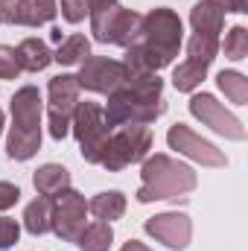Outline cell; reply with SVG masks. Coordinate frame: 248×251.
Here are the masks:
<instances>
[{
	"mask_svg": "<svg viewBox=\"0 0 248 251\" xmlns=\"http://www.w3.org/2000/svg\"><path fill=\"white\" fill-rule=\"evenodd\" d=\"M108 126H149L164 111V79L152 76H128L117 91L108 94V105L102 108Z\"/></svg>",
	"mask_w": 248,
	"mask_h": 251,
	"instance_id": "cell-1",
	"label": "cell"
},
{
	"mask_svg": "<svg viewBox=\"0 0 248 251\" xmlns=\"http://www.w3.org/2000/svg\"><path fill=\"white\" fill-rule=\"evenodd\" d=\"M140 181H143L137 190L140 204L164 201V199H184L187 193L198 187L196 170L170 155H146L140 167Z\"/></svg>",
	"mask_w": 248,
	"mask_h": 251,
	"instance_id": "cell-2",
	"label": "cell"
},
{
	"mask_svg": "<svg viewBox=\"0 0 248 251\" xmlns=\"http://www.w3.org/2000/svg\"><path fill=\"white\" fill-rule=\"evenodd\" d=\"M70 131L76 134L79 140V152L88 164H99L102 155H105V146H108V137H111V126L105 120V111L102 105L97 102H76L73 108V117H70Z\"/></svg>",
	"mask_w": 248,
	"mask_h": 251,
	"instance_id": "cell-3",
	"label": "cell"
},
{
	"mask_svg": "<svg viewBox=\"0 0 248 251\" xmlns=\"http://www.w3.org/2000/svg\"><path fill=\"white\" fill-rule=\"evenodd\" d=\"M140 41L155 50L167 64L175 62L178 50H181V41H184V24L181 18L173 12V9H152L143 15V26H140Z\"/></svg>",
	"mask_w": 248,
	"mask_h": 251,
	"instance_id": "cell-4",
	"label": "cell"
},
{
	"mask_svg": "<svg viewBox=\"0 0 248 251\" xmlns=\"http://www.w3.org/2000/svg\"><path fill=\"white\" fill-rule=\"evenodd\" d=\"M149 149H152L149 126H120L117 131H111L99 167H105L108 173H120L131 164H140L149 155Z\"/></svg>",
	"mask_w": 248,
	"mask_h": 251,
	"instance_id": "cell-5",
	"label": "cell"
},
{
	"mask_svg": "<svg viewBox=\"0 0 248 251\" xmlns=\"http://www.w3.org/2000/svg\"><path fill=\"white\" fill-rule=\"evenodd\" d=\"M140 26H143V15H137L134 9H123L120 3L91 15V32L99 44L131 47L134 41H140Z\"/></svg>",
	"mask_w": 248,
	"mask_h": 251,
	"instance_id": "cell-6",
	"label": "cell"
},
{
	"mask_svg": "<svg viewBox=\"0 0 248 251\" xmlns=\"http://www.w3.org/2000/svg\"><path fill=\"white\" fill-rule=\"evenodd\" d=\"M79 91L82 88H79L76 76H70V73L53 76L47 85V126L56 140H64L70 131V117L79 102Z\"/></svg>",
	"mask_w": 248,
	"mask_h": 251,
	"instance_id": "cell-7",
	"label": "cell"
},
{
	"mask_svg": "<svg viewBox=\"0 0 248 251\" xmlns=\"http://www.w3.org/2000/svg\"><path fill=\"white\" fill-rule=\"evenodd\" d=\"M85 216H88L85 196L76 193L73 187H67L53 199V225H50V231L64 243H76L79 234L85 231Z\"/></svg>",
	"mask_w": 248,
	"mask_h": 251,
	"instance_id": "cell-8",
	"label": "cell"
},
{
	"mask_svg": "<svg viewBox=\"0 0 248 251\" xmlns=\"http://www.w3.org/2000/svg\"><path fill=\"white\" fill-rule=\"evenodd\" d=\"M125 79H128L125 64L117 59H105V56H88L76 73L79 88H85L91 94H105V97L111 91H117Z\"/></svg>",
	"mask_w": 248,
	"mask_h": 251,
	"instance_id": "cell-9",
	"label": "cell"
},
{
	"mask_svg": "<svg viewBox=\"0 0 248 251\" xmlns=\"http://www.w3.org/2000/svg\"><path fill=\"white\" fill-rule=\"evenodd\" d=\"M190 114L196 120H201L207 128H213L216 134L228 137V140H246V126H243V120L234 117L213 94H196L190 100Z\"/></svg>",
	"mask_w": 248,
	"mask_h": 251,
	"instance_id": "cell-10",
	"label": "cell"
},
{
	"mask_svg": "<svg viewBox=\"0 0 248 251\" xmlns=\"http://www.w3.org/2000/svg\"><path fill=\"white\" fill-rule=\"evenodd\" d=\"M167 143H170V149H175V152H181V155H187V158L198 161L201 167H213V170H219V167L228 164V158H225L222 149H216L210 140L198 137V134H196L190 126H184V123L170 126V131H167Z\"/></svg>",
	"mask_w": 248,
	"mask_h": 251,
	"instance_id": "cell-11",
	"label": "cell"
},
{
	"mask_svg": "<svg viewBox=\"0 0 248 251\" xmlns=\"http://www.w3.org/2000/svg\"><path fill=\"white\" fill-rule=\"evenodd\" d=\"M146 234L155 237L158 243H164L167 249L184 251L190 246V237H193V222L187 213H178V210H170V213H158L152 219L143 222Z\"/></svg>",
	"mask_w": 248,
	"mask_h": 251,
	"instance_id": "cell-12",
	"label": "cell"
},
{
	"mask_svg": "<svg viewBox=\"0 0 248 251\" xmlns=\"http://www.w3.org/2000/svg\"><path fill=\"white\" fill-rule=\"evenodd\" d=\"M41 111L44 100L35 85H24L12 97V126L15 131H41Z\"/></svg>",
	"mask_w": 248,
	"mask_h": 251,
	"instance_id": "cell-13",
	"label": "cell"
},
{
	"mask_svg": "<svg viewBox=\"0 0 248 251\" xmlns=\"http://www.w3.org/2000/svg\"><path fill=\"white\" fill-rule=\"evenodd\" d=\"M190 24H193V32L219 38V32L225 29V12L210 0H198L190 9Z\"/></svg>",
	"mask_w": 248,
	"mask_h": 251,
	"instance_id": "cell-14",
	"label": "cell"
},
{
	"mask_svg": "<svg viewBox=\"0 0 248 251\" xmlns=\"http://www.w3.org/2000/svg\"><path fill=\"white\" fill-rule=\"evenodd\" d=\"M59 15V3L56 0H18L15 3V21L21 26H41L50 24Z\"/></svg>",
	"mask_w": 248,
	"mask_h": 251,
	"instance_id": "cell-15",
	"label": "cell"
},
{
	"mask_svg": "<svg viewBox=\"0 0 248 251\" xmlns=\"http://www.w3.org/2000/svg\"><path fill=\"white\" fill-rule=\"evenodd\" d=\"M15 56H18L21 70H29V73H38V70H44L53 62V53H50V47L41 38H24L15 47Z\"/></svg>",
	"mask_w": 248,
	"mask_h": 251,
	"instance_id": "cell-16",
	"label": "cell"
},
{
	"mask_svg": "<svg viewBox=\"0 0 248 251\" xmlns=\"http://www.w3.org/2000/svg\"><path fill=\"white\" fill-rule=\"evenodd\" d=\"M32 184H35V190H38V196H50V199H56L62 190L70 187V173L64 170L62 164H44V167L35 170Z\"/></svg>",
	"mask_w": 248,
	"mask_h": 251,
	"instance_id": "cell-17",
	"label": "cell"
},
{
	"mask_svg": "<svg viewBox=\"0 0 248 251\" xmlns=\"http://www.w3.org/2000/svg\"><path fill=\"white\" fill-rule=\"evenodd\" d=\"M50 225H53V199L50 196H38L24 210V228L32 237H44L50 231Z\"/></svg>",
	"mask_w": 248,
	"mask_h": 251,
	"instance_id": "cell-18",
	"label": "cell"
},
{
	"mask_svg": "<svg viewBox=\"0 0 248 251\" xmlns=\"http://www.w3.org/2000/svg\"><path fill=\"white\" fill-rule=\"evenodd\" d=\"M88 213H94L99 222H114V219H123L125 213V196L120 190H105V193H97L91 201H88Z\"/></svg>",
	"mask_w": 248,
	"mask_h": 251,
	"instance_id": "cell-19",
	"label": "cell"
},
{
	"mask_svg": "<svg viewBox=\"0 0 248 251\" xmlns=\"http://www.w3.org/2000/svg\"><path fill=\"white\" fill-rule=\"evenodd\" d=\"M41 149V131H15L9 128L6 137V152L12 161H29Z\"/></svg>",
	"mask_w": 248,
	"mask_h": 251,
	"instance_id": "cell-20",
	"label": "cell"
},
{
	"mask_svg": "<svg viewBox=\"0 0 248 251\" xmlns=\"http://www.w3.org/2000/svg\"><path fill=\"white\" fill-rule=\"evenodd\" d=\"M91 56V41L79 32L67 35L64 41H59V50L53 53V62L64 64V67H73V64H82Z\"/></svg>",
	"mask_w": 248,
	"mask_h": 251,
	"instance_id": "cell-21",
	"label": "cell"
},
{
	"mask_svg": "<svg viewBox=\"0 0 248 251\" xmlns=\"http://www.w3.org/2000/svg\"><path fill=\"white\" fill-rule=\"evenodd\" d=\"M79 251H108L114 246V231H111V222H91L85 225V231L79 234Z\"/></svg>",
	"mask_w": 248,
	"mask_h": 251,
	"instance_id": "cell-22",
	"label": "cell"
},
{
	"mask_svg": "<svg viewBox=\"0 0 248 251\" xmlns=\"http://www.w3.org/2000/svg\"><path fill=\"white\" fill-rule=\"evenodd\" d=\"M204 76H207V64L184 59V62L175 67V73H173V85H175V91H181V94H193V91L204 82Z\"/></svg>",
	"mask_w": 248,
	"mask_h": 251,
	"instance_id": "cell-23",
	"label": "cell"
},
{
	"mask_svg": "<svg viewBox=\"0 0 248 251\" xmlns=\"http://www.w3.org/2000/svg\"><path fill=\"white\" fill-rule=\"evenodd\" d=\"M216 85L234 105H248V79L240 70H219Z\"/></svg>",
	"mask_w": 248,
	"mask_h": 251,
	"instance_id": "cell-24",
	"label": "cell"
},
{
	"mask_svg": "<svg viewBox=\"0 0 248 251\" xmlns=\"http://www.w3.org/2000/svg\"><path fill=\"white\" fill-rule=\"evenodd\" d=\"M216 53H219V38L193 32V38H190V44H187V59L201 62V64H207V67H210V62L216 59Z\"/></svg>",
	"mask_w": 248,
	"mask_h": 251,
	"instance_id": "cell-25",
	"label": "cell"
},
{
	"mask_svg": "<svg viewBox=\"0 0 248 251\" xmlns=\"http://www.w3.org/2000/svg\"><path fill=\"white\" fill-rule=\"evenodd\" d=\"M225 56L234 59V62H243L248 56V29L246 26H234L228 35H225V44H222Z\"/></svg>",
	"mask_w": 248,
	"mask_h": 251,
	"instance_id": "cell-26",
	"label": "cell"
},
{
	"mask_svg": "<svg viewBox=\"0 0 248 251\" xmlns=\"http://www.w3.org/2000/svg\"><path fill=\"white\" fill-rule=\"evenodd\" d=\"M18 73H21V64L15 56V47L0 44V79H18Z\"/></svg>",
	"mask_w": 248,
	"mask_h": 251,
	"instance_id": "cell-27",
	"label": "cell"
},
{
	"mask_svg": "<svg viewBox=\"0 0 248 251\" xmlns=\"http://www.w3.org/2000/svg\"><path fill=\"white\" fill-rule=\"evenodd\" d=\"M21 237V225L9 216H0V251L3 249H12Z\"/></svg>",
	"mask_w": 248,
	"mask_h": 251,
	"instance_id": "cell-28",
	"label": "cell"
},
{
	"mask_svg": "<svg viewBox=\"0 0 248 251\" xmlns=\"http://www.w3.org/2000/svg\"><path fill=\"white\" fill-rule=\"evenodd\" d=\"M62 15L67 24H79V21H85L88 6H85V0H62Z\"/></svg>",
	"mask_w": 248,
	"mask_h": 251,
	"instance_id": "cell-29",
	"label": "cell"
},
{
	"mask_svg": "<svg viewBox=\"0 0 248 251\" xmlns=\"http://www.w3.org/2000/svg\"><path fill=\"white\" fill-rule=\"evenodd\" d=\"M18 199H21V187H18V184H12V181H0V210L15 207Z\"/></svg>",
	"mask_w": 248,
	"mask_h": 251,
	"instance_id": "cell-30",
	"label": "cell"
},
{
	"mask_svg": "<svg viewBox=\"0 0 248 251\" xmlns=\"http://www.w3.org/2000/svg\"><path fill=\"white\" fill-rule=\"evenodd\" d=\"M210 3H216L222 12H237V15L248 12V9H246V0H210Z\"/></svg>",
	"mask_w": 248,
	"mask_h": 251,
	"instance_id": "cell-31",
	"label": "cell"
},
{
	"mask_svg": "<svg viewBox=\"0 0 248 251\" xmlns=\"http://www.w3.org/2000/svg\"><path fill=\"white\" fill-rule=\"evenodd\" d=\"M15 3L18 0H0V24H12L15 21Z\"/></svg>",
	"mask_w": 248,
	"mask_h": 251,
	"instance_id": "cell-32",
	"label": "cell"
},
{
	"mask_svg": "<svg viewBox=\"0 0 248 251\" xmlns=\"http://www.w3.org/2000/svg\"><path fill=\"white\" fill-rule=\"evenodd\" d=\"M117 0H85V6H88V15H97V12H102V9H108V6H114Z\"/></svg>",
	"mask_w": 248,
	"mask_h": 251,
	"instance_id": "cell-33",
	"label": "cell"
},
{
	"mask_svg": "<svg viewBox=\"0 0 248 251\" xmlns=\"http://www.w3.org/2000/svg\"><path fill=\"white\" fill-rule=\"evenodd\" d=\"M120 251H149V249H146L143 243H137V240H128V243H125Z\"/></svg>",
	"mask_w": 248,
	"mask_h": 251,
	"instance_id": "cell-34",
	"label": "cell"
},
{
	"mask_svg": "<svg viewBox=\"0 0 248 251\" xmlns=\"http://www.w3.org/2000/svg\"><path fill=\"white\" fill-rule=\"evenodd\" d=\"M0 134H3V111H0Z\"/></svg>",
	"mask_w": 248,
	"mask_h": 251,
	"instance_id": "cell-35",
	"label": "cell"
}]
</instances>
